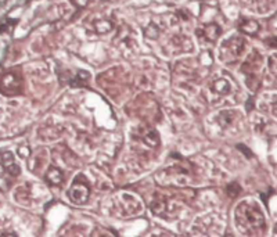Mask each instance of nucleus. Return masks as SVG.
Wrapping results in <instances>:
<instances>
[{"instance_id":"obj_1","label":"nucleus","mask_w":277,"mask_h":237,"mask_svg":"<svg viewBox=\"0 0 277 237\" xmlns=\"http://www.w3.org/2000/svg\"><path fill=\"white\" fill-rule=\"evenodd\" d=\"M235 226L241 234L262 236L266 232V219L255 200L241 201L234 209Z\"/></svg>"},{"instance_id":"obj_2","label":"nucleus","mask_w":277,"mask_h":237,"mask_svg":"<svg viewBox=\"0 0 277 237\" xmlns=\"http://www.w3.org/2000/svg\"><path fill=\"white\" fill-rule=\"evenodd\" d=\"M144 207L136 195L130 193H119L110 201V214L116 218H130L141 214Z\"/></svg>"},{"instance_id":"obj_3","label":"nucleus","mask_w":277,"mask_h":237,"mask_svg":"<svg viewBox=\"0 0 277 237\" xmlns=\"http://www.w3.org/2000/svg\"><path fill=\"white\" fill-rule=\"evenodd\" d=\"M194 169L195 168L191 162H179L164 169L158 178L162 180V183L175 184V186H188L190 183H194L197 179Z\"/></svg>"},{"instance_id":"obj_4","label":"nucleus","mask_w":277,"mask_h":237,"mask_svg":"<svg viewBox=\"0 0 277 237\" xmlns=\"http://www.w3.org/2000/svg\"><path fill=\"white\" fill-rule=\"evenodd\" d=\"M247 49L245 37L240 35H231L225 39L219 46V60L225 64H234L244 56Z\"/></svg>"},{"instance_id":"obj_5","label":"nucleus","mask_w":277,"mask_h":237,"mask_svg":"<svg viewBox=\"0 0 277 237\" xmlns=\"http://www.w3.org/2000/svg\"><path fill=\"white\" fill-rule=\"evenodd\" d=\"M233 93H234L233 85L225 76H218V78L212 79L207 86L208 100L214 105H218L222 101H226L227 99H230Z\"/></svg>"},{"instance_id":"obj_6","label":"nucleus","mask_w":277,"mask_h":237,"mask_svg":"<svg viewBox=\"0 0 277 237\" xmlns=\"http://www.w3.org/2000/svg\"><path fill=\"white\" fill-rule=\"evenodd\" d=\"M263 64V58L258 51H252L242 64V74L245 75L247 85L251 90H256L259 87L261 80V68Z\"/></svg>"},{"instance_id":"obj_7","label":"nucleus","mask_w":277,"mask_h":237,"mask_svg":"<svg viewBox=\"0 0 277 237\" xmlns=\"http://www.w3.org/2000/svg\"><path fill=\"white\" fill-rule=\"evenodd\" d=\"M179 209H180V204L178 201L172 200L171 197L164 195L161 193H157L151 201L152 214L162 219H173L175 216H178Z\"/></svg>"},{"instance_id":"obj_8","label":"nucleus","mask_w":277,"mask_h":237,"mask_svg":"<svg viewBox=\"0 0 277 237\" xmlns=\"http://www.w3.org/2000/svg\"><path fill=\"white\" fill-rule=\"evenodd\" d=\"M214 122L216 128L222 133L226 132H237L240 130L241 122H242V115L240 111L237 110H222L216 114L214 118Z\"/></svg>"},{"instance_id":"obj_9","label":"nucleus","mask_w":277,"mask_h":237,"mask_svg":"<svg viewBox=\"0 0 277 237\" xmlns=\"http://www.w3.org/2000/svg\"><path fill=\"white\" fill-rule=\"evenodd\" d=\"M67 193H68L69 200L73 204H78V205L86 204L90 197V183L87 178L83 174L76 175Z\"/></svg>"},{"instance_id":"obj_10","label":"nucleus","mask_w":277,"mask_h":237,"mask_svg":"<svg viewBox=\"0 0 277 237\" xmlns=\"http://www.w3.org/2000/svg\"><path fill=\"white\" fill-rule=\"evenodd\" d=\"M24 90L22 75L18 71H8L0 78V92L7 96L21 95Z\"/></svg>"},{"instance_id":"obj_11","label":"nucleus","mask_w":277,"mask_h":237,"mask_svg":"<svg viewBox=\"0 0 277 237\" xmlns=\"http://www.w3.org/2000/svg\"><path fill=\"white\" fill-rule=\"evenodd\" d=\"M133 139L140 146L147 147V150H152L159 146V135L151 126H140L133 132Z\"/></svg>"},{"instance_id":"obj_12","label":"nucleus","mask_w":277,"mask_h":237,"mask_svg":"<svg viewBox=\"0 0 277 237\" xmlns=\"http://www.w3.org/2000/svg\"><path fill=\"white\" fill-rule=\"evenodd\" d=\"M195 35L198 37V42L202 44H214L222 35V28L216 22H208L205 25L197 28Z\"/></svg>"},{"instance_id":"obj_13","label":"nucleus","mask_w":277,"mask_h":237,"mask_svg":"<svg viewBox=\"0 0 277 237\" xmlns=\"http://www.w3.org/2000/svg\"><path fill=\"white\" fill-rule=\"evenodd\" d=\"M89 26L97 35H105L114 29L115 20L110 14H97L89 18Z\"/></svg>"},{"instance_id":"obj_14","label":"nucleus","mask_w":277,"mask_h":237,"mask_svg":"<svg viewBox=\"0 0 277 237\" xmlns=\"http://www.w3.org/2000/svg\"><path fill=\"white\" fill-rule=\"evenodd\" d=\"M0 166L10 176H18L20 172H21L20 165L17 164L14 154L10 153V151H3L0 154Z\"/></svg>"},{"instance_id":"obj_15","label":"nucleus","mask_w":277,"mask_h":237,"mask_svg":"<svg viewBox=\"0 0 277 237\" xmlns=\"http://www.w3.org/2000/svg\"><path fill=\"white\" fill-rule=\"evenodd\" d=\"M33 186L32 184H24L20 186L14 193V198L16 201H18L21 205H32L35 201V194H33Z\"/></svg>"},{"instance_id":"obj_16","label":"nucleus","mask_w":277,"mask_h":237,"mask_svg":"<svg viewBox=\"0 0 277 237\" xmlns=\"http://www.w3.org/2000/svg\"><path fill=\"white\" fill-rule=\"evenodd\" d=\"M242 3L251 11L263 14V13H269L274 8L276 0H242Z\"/></svg>"},{"instance_id":"obj_17","label":"nucleus","mask_w":277,"mask_h":237,"mask_svg":"<svg viewBox=\"0 0 277 237\" xmlns=\"http://www.w3.org/2000/svg\"><path fill=\"white\" fill-rule=\"evenodd\" d=\"M44 179H46L47 183L53 184V186H60L64 182V175L58 168L50 166L46 171V174H44Z\"/></svg>"},{"instance_id":"obj_18","label":"nucleus","mask_w":277,"mask_h":237,"mask_svg":"<svg viewBox=\"0 0 277 237\" xmlns=\"http://www.w3.org/2000/svg\"><path fill=\"white\" fill-rule=\"evenodd\" d=\"M240 31L244 32L245 35H251V36H254V35H256L258 32H259V29H261V26H259V24L255 21V20H251V18H242L240 21Z\"/></svg>"},{"instance_id":"obj_19","label":"nucleus","mask_w":277,"mask_h":237,"mask_svg":"<svg viewBox=\"0 0 277 237\" xmlns=\"http://www.w3.org/2000/svg\"><path fill=\"white\" fill-rule=\"evenodd\" d=\"M44 165H46V151H40L33 157V165H31L32 172L35 171L37 174L40 169L44 168Z\"/></svg>"},{"instance_id":"obj_20","label":"nucleus","mask_w":277,"mask_h":237,"mask_svg":"<svg viewBox=\"0 0 277 237\" xmlns=\"http://www.w3.org/2000/svg\"><path fill=\"white\" fill-rule=\"evenodd\" d=\"M73 6H78V7H85V6L89 3V0H69Z\"/></svg>"}]
</instances>
